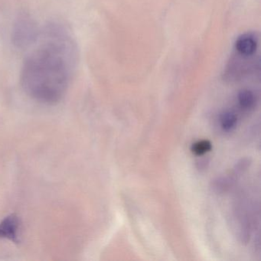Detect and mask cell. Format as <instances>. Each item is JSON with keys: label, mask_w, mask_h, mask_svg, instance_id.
I'll use <instances>...</instances> for the list:
<instances>
[{"label": "cell", "mask_w": 261, "mask_h": 261, "mask_svg": "<svg viewBox=\"0 0 261 261\" xmlns=\"http://www.w3.org/2000/svg\"><path fill=\"white\" fill-rule=\"evenodd\" d=\"M39 44L25 57L21 69L22 89L31 98L56 105L65 97L77 62L71 36L59 25H49L38 35Z\"/></svg>", "instance_id": "6da1fadb"}, {"label": "cell", "mask_w": 261, "mask_h": 261, "mask_svg": "<svg viewBox=\"0 0 261 261\" xmlns=\"http://www.w3.org/2000/svg\"><path fill=\"white\" fill-rule=\"evenodd\" d=\"M39 33L36 25L29 19H20L14 30L15 43L19 46L31 45L37 38Z\"/></svg>", "instance_id": "7a4b0ae2"}, {"label": "cell", "mask_w": 261, "mask_h": 261, "mask_svg": "<svg viewBox=\"0 0 261 261\" xmlns=\"http://www.w3.org/2000/svg\"><path fill=\"white\" fill-rule=\"evenodd\" d=\"M234 46L237 53L241 57H252L257 50V38L249 33L242 35L237 39Z\"/></svg>", "instance_id": "3957f363"}, {"label": "cell", "mask_w": 261, "mask_h": 261, "mask_svg": "<svg viewBox=\"0 0 261 261\" xmlns=\"http://www.w3.org/2000/svg\"><path fill=\"white\" fill-rule=\"evenodd\" d=\"M19 217L13 214L4 218L0 222V238H6L10 241L18 242L19 234Z\"/></svg>", "instance_id": "277c9868"}, {"label": "cell", "mask_w": 261, "mask_h": 261, "mask_svg": "<svg viewBox=\"0 0 261 261\" xmlns=\"http://www.w3.org/2000/svg\"><path fill=\"white\" fill-rule=\"evenodd\" d=\"M238 103L244 109H250L255 103V95L250 90H242L238 96Z\"/></svg>", "instance_id": "5b68a950"}, {"label": "cell", "mask_w": 261, "mask_h": 261, "mask_svg": "<svg viewBox=\"0 0 261 261\" xmlns=\"http://www.w3.org/2000/svg\"><path fill=\"white\" fill-rule=\"evenodd\" d=\"M237 117L230 111L223 113L221 117V127L226 131L231 130L237 123Z\"/></svg>", "instance_id": "8992f818"}, {"label": "cell", "mask_w": 261, "mask_h": 261, "mask_svg": "<svg viewBox=\"0 0 261 261\" xmlns=\"http://www.w3.org/2000/svg\"><path fill=\"white\" fill-rule=\"evenodd\" d=\"M212 143L208 140H201L194 143L192 146V151L195 155H204L206 152H209L212 149Z\"/></svg>", "instance_id": "52a82bcc"}]
</instances>
